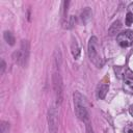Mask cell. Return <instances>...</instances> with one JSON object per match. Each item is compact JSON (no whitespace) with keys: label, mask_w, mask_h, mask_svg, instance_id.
Returning <instances> with one entry per match:
<instances>
[{"label":"cell","mask_w":133,"mask_h":133,"mask_svg":"<svg viewBox=\"0 0 133 133\" xmlns=\"http://www.w3.org/2000/svg\"><path fill=\"white\" fill-rule=\"evenodd\" d=\"M14 59L20 64V65H25L29 56V44L27 41H22L21 44V50L17 51L14 53Z\"/></svg>","instance_id":"277c9868"},{"label":"cell","mask_w":133,"mask_h":133,"mask_svg":"<svg viewBox=\"0 0 133 133\" xmlns=\"http://www.w3.org/2000/svg\"><path fill=\"white\" fill-rule=\"evenodd\" d=\"M5 61L4 60H1V72H0V74L2 75L3 73H4V70H5Z\"/></svg>","instance_id":"e0dca14e"},{"label":"cell","mask_w":133,"mask_h":133,"mask_svg":"<svg viewBox=\"0 0 133 133\" xmlns=\"http://www.w3.org/2000/svg\"><path fill=\"white\" fill-rule=\"evenodd\" d=\"M74 106H75V113L79 119L83 121L84 123L89 122V114L85 105V98L78 91L74 92Z\"/></svg>","instance_id":"6da1fadb"},{"label":"cell","mask_w":133,"mask_h":133,"mask_svg":"<svg viewBox=\"0 0 133 133\" xmlns=\"http://www.w3.org/2000/svg\"><path fill=\"white\" fill-rule=\"evenodd\" d=\"M48 125L50 133H57L58 131V112L55 106H51L48 111Z\"/></svg>","instance_id":"5b68a950"},{"label":"cell","mask_w":133,"mask_h":133,"mask_svg":"<svg viewBox=\"0 0 133 133\" xmlns=\"http://www.w3.org/2000/svg\"><path fill=\"white\" fill-rule=\"evenodd\" d=\"M87 53L90 61L97 66V68H102L103 61L102 58L98 52V38L96 36H91L88 42V47H87Z\"/></svg>","instance_id":"7a4b0ae2"},{"label":"cell","mask_w":133,"mask_h":133,"mask_svg":"<svg viewBox=\"0 0 133 133\" xmlns=\"http://www.w3.org/2000/svg\"><path fill=\"white\" fill-rule=\"evenodd\" d=\"M121 27H122V23H121L119 21H115V22H113L112 25L110 26L109 30H108V31H109V34H110V35H113V34L117 33L118 30L121 29Z\"/></svg>","instance_id":"9c48e42d"},{"label":"cell","mask_w":133,"mask_h":133,"mask_svg":"<svg viewBox=\"0 0 133 133\" xmlns=\"http://www.w3.org/2000/svg\"><path fill=\"white\" fill-rule=\"evenodd\" d=\"M71 49H72V54H73L74 58L78 59V57L80 55V48L78 47V44L76 43V41H73V43L71 45Z\"/></svg>","instance_id":"30bf717a"},{"label":"cell","mask_w":133,"mask_h":133,"mask_svg":"<svg viewBox=\"0 0 133 133\" xmlns=\"http://www.w3.org/2000/svg\"><path fill=\"white\" fill-rule=\"evenodd\" d=\"M132 23H133V15L131 12H128L126 16V25L130 26Z\"/></svg>","instance_id":"5bb4252c"},{"label":"cell","mask_w":133,"mask_h":133,"mask_svg":"<svg viewBox=\"0 0 133 133\" xmlns=\"http://www.w3.org/2000/svg\"><path fill=\"white\" fill-rule=\"evenodd\" d=\"M90 16H91V11H90L89 7H86V8H85V9L82 11V14H81L82 21H83L84 23H86V22L88 21V19L90 18Z\"/></svg>","instance_id":"7c38bea8"},{"label":"cell","mask_w":133,"mask_h":133,"mask_svg":"<svg viewBox=\"0 0 133 133\" xmlns=\"http://www.w3.org/2000/svg\"><path fill=\"white\" fill-rule=\"evenodd\" d=\"M116 41H117L118 45L123 48H126V47L133 45V31L127 30L125 32L119 33L116 37Z\"/></svg>","instance_id":"8992f818"},{"label":"cell","mask_w":133,"mask_h":133,"mask_svg":"<svg viewBox=\"0 0 133 133\" xmlns=\"http://www.w3.org/2000/svg\"><path fill=\"white\" fill-rule=\"evenodd\" d=\"M52 84H53V90L56 99L57 104H61L62 102V96H63V89H62V80L60 73L55 71L52 75Z\"/></svg>","instance_id":"3957f363"},{"label":"cell","mask_w":133,"mask_h":133,"mask_svg":"<svg viewBox=\"0 0 133 133\" xmlns=\"http://www.w3.org/2000/svg\"><path fill=\"white\" fill-rule=\"evenodd\" d=\"M108 89H109L108 84H106V83L100 84L98 86V89H97V96H98V98L99 99H104L106 97V94H107Z\"/></svg>","instance_id":"ba28073f"},{"label":"cell","mask_w":133,"mask_h":133,"mask_svg":"<svg viewBox=\"0 0 133 133\" xmlns=\"http://www.w3.org/2000/svg\"><path fill=\"white\" fill-rule=\"evenodd\" d=\"M0 131L1 133H8L9 131V124L7 122H1V125H0Z\"/></svg>","instance_id":"4fadbf2b"},{"label":"cell","mask_w":133,"mask_h":133,"mask_svg":"<svg viewBox=\"0 0 133 133\" xmlns=\"http://www.w3.org/2000/svg\"><path fill=\"white\" fill-rule=\"evenodd\" d=\"M129 112H130V114L133 116V105H131V106L129 107Z\"/></svg>","instance_id":"d6986e66"},{"label":"cell","mask_w":133,"mask_h":133,"mask_svg":"<svg viewBox=\"0 0 133 133\" xmlns=\"http://www.w3.org/2000/svg\"><path fill=\"white\" fill-rule=\"evenodd\" d=\"M128 9H129V12H131L133 15V3H131L129 6H128Z\"/></svg>","instance_id":"ac0fdd59"},{"label":"cell","mask_w":133,"mask_h":133,"mask_svg":"<svg viewBox=\"0 0 133 133\" xmlns=\"http://www.w3.org/2000/svg\"><path fill=\"white\" fill-rule=\"evenodd\" d=\"M123 89L128 94H133V74L129 73V75H125Z\"/></svg>","instance_id":"52a82bcc"},{"label":"cell","mask_w":133,"mask_h":133,"mask_svg":"<svg viewBox=\"0 0 133 133\" xmlns=\"http://www.w3.org/2000/svg\"><path fill=\"white\" fill-rule=\"evenodd\" d=\"M3 36H4V39H5V42H6L8 45H10V46L15 45V42H16V39H15V36H14V34H12L10 31H5Z\"/></svg>","instance_id":"8fae6325"},{"label":"cell","mask_w":133,"mask_h":133,"mask_svg":"<svg viewBox=\"0 0 133 133\" xmlns=\"http://www.w3.org/2000/svg\"><path fill=\"white\" fill-rule=\"evenodd\" d=\"M85 129H86V133H95L92 127L89 124V122L88 123H85Z\"/></svg>","instance_id":"2e32d148"},{"label":"cell","mask_w":133,"mask_h":133,"mask_svg":"<svg viewBox=\"0 0 133 133\" xmlns=\"http://www.w3.org/2000/svg\"><path fill=\"white\" fill-rule=\"evenodd\" d=\"M125 133H133V124H128L125 127Z\"/></svg>","instance_id":"9a60e30c"}]
</instances>
